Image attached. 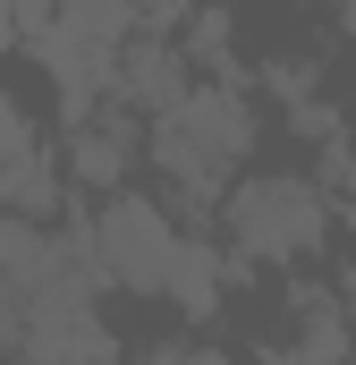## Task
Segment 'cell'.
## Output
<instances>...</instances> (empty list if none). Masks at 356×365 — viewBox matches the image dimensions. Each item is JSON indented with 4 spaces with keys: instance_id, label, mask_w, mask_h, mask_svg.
I'll use <instances>...</instances> for the list:
<instances>
[{
    "instance_id": "1",
    "label": "cell",
    "mask_w": 356,
    "mask_h": 365,
    "mask_svg": "<svg viewBox=\"0 0 356 365\" xmlns=\"http://www.w3.org/2000/svg\"><path fill=\"white\" fill-rule=\"evenodd\" d=\"M246 153H255V102H246V86L195 77L162 119H145V162L162 179H178V195L195 212H221V195L246 170Z\"/></svg>"
},
{
    "instance_id": "2",
    "label": "cell",
    "mask_w": 356,
    "mask_h": 365,
    "mask_svg": "<svg viewBox=\"0 0 356 365\" xmlns=\"http://www.w3.org/2000/svg\"><path fill=\"white\" fill-rule=\"evenodd\" d=\"M331 238V187L297 170H238L221 195V247L238 264H305Z\"/></svg>"
},
{
    "instance_id": "3",
    "label": "cell",
    "mask_w": 356,
    "mask_h": 365,
    "mask_svg": "<svg viewBox=\"0 0 356 365\" xmlns=\"http://www.w3.org/2000/svg\"><path fill=\"white\" fill-rule=\"evenodd\" d=\"M85 221H93V264H102L110 289H127V297H170V272H178L187 230H178L153 195L119 187V195H102V204H93Z\"/></svg>"
},
{
    "instance_id": "4",
    "label": "cell",
    "mask_w": 356,
    "mask_h": 365,
    "mask_svg": "<svg viewBox=\"0 0 356 365\" xmlns=\"http://www.w3.org/2000/svg\"><path fill=\"white\" fill-rule=\"evenodd\" d=\"M136 162H145V119L110 93V102H93L85 119H68V179L93 187V195H119V187L136 179Z\"/></svg>"
},
{
    "instance_id": "5",
    "label": "cell",
    "mask_w": 356,
    "mask_h": 365,
    "mask_svg": "<svg viewBox=\"0 0 356 365\" xmlns=\"http://www.w3.org/2000/svg\"><path fill=\"white\" fill-rule=\"evenodd\" d=\"M102 289H60V297H34L26 314V365H119L110 331H102Z\"/></svg>"
},
{
    "instance_id": "6",
    "label": "cell",
    "mask_w": 356,
    "mask_h": 365,
    "mask_svg": "<svg viewBox=\"0 0 356 365\" xmlns=\"http://www.w3.org/2000/svg\"><path fill=\"white\" fill-rule=\"evenodd\" d=\"M271 365H356V323L340 289H314V280L288 289V331L271 340Z\"/></svg>"
},
{
    "instance_id": "7",
    "label": "cell",
    "mask_w": 356,
    "mask_h": 365,
    "mask_svg": "<svg viewBox=\"0 0 356 365\" xmlns=\"http://www.w3.org/2000/svg\"><path fill=\"white\" fill-rule=\"evenodd\" d=\"M187 86H195V77H187V51H178L162 26H145V34L119 51V86H110V93H119L136 119H162V110H170Z\"/></svg>"
},
{
    "instance_id": "8",
    "label": "cell",
    "mask_w": 356,
    "mask_h": 365,
    "mask_svg": "<svg viewBox=\"0 0 356 365\" xmlns=\"http://www.w3.org/2000/svg\"><path fill=\"white\" fill-rule=\"evenodd\" d=\"M60 195H68V170L34 145L17 162H0V212H26V221H60Z\"/></svg>"
},
{
    "instance_id": "9",
    "label": "cell",
    "mask_w": 356,
    "mask_h": 365,
    "mask_svg": "<svg viewBox=\"0 0 356 365\" xmlns=\"http://www.w3.org/2000/svg\"><path fill=\"white\" fill-rule=\"evenodd\" d=\"M170 306L187 314V323H212V314H221V247H212V238H195V230H187V247H178Z\"/></svg>"
},
{
    "instance_id": "10",
    "label": "cell",
    "mask_w": 356,
    "mask_h": 365,
    "mask_svg": "<svg viewBox=\"0 0 356 365\" xmlns=\"http://www.w3.org/2000/svg\"><path fill=\"white\" fill-rule=\"evenodd\" d=\"M26 314H34V297L0 272V357H17V349H26Z\"/></svg>"
},
{
    "instance_id": "11",
    "label": "cell",
    "mask_w": 356,
    "mask_h": 365,
    "mask_svg": "<svg viewBox=\"0 0 356 365\" xmlns=\"http://www.w3.org/2000/svg\"><path fill=\"white\" fill-rule=\"evenodd\" d=\"M60 0H0V43H26L34 26H51Z\"/></svg>"
},
{
    "instance_id": "12",
    "label": "cell",
    "mask_w": 356,
    "mask_h": 365,
    "mask_svg": "<svg viewBox=\"0 0 356 365\" xmlns=\"http://www.w3.org/2000/svg\"><path fill=\"white\" fill-rule=\"evenodd\" d=\"M145 365H229V357H221V349H204V340H153Z\"/></svg>"
},
{
    "instance_id": "13",
    "label": "cell",
    "mask_w": 356,
    "mask_h": 365,
    "mask_svg": "<svg viewBox=\"0 0 356 365\" xmlns=\"http://www.w3.org/2000/svg\"><path fill=\"white\" fill-rule=\"evenodd\" d=\"M136 9H145V26H187L204 0H136Z\"/></svg>"
},
{
    "instance_id": "14",
    "label": "cell",
    "mask_w": 356,
    "mask_h": 365,
    "mask_svg": "<svg viewBox=\"0 0 356 365\" xmlns=\"http://www.w3.org/2000/svg\"><path fill=\"white\" fill-rule=\"evenodd\" d=\"M340 306H348V323H356V264L340 272Z\"/></svg>"
}]
</instances>
